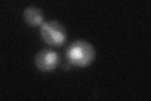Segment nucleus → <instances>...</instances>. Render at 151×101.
<instances>
[{
  "instance_id": "4",
  "label": "nucleus",
  "mask_w": 151,
  "mask_h": 101,
  "mask_svg": "<svg viewBox=\"0 0 151 101\" xmlns=\"http://www.w3.org/2000/svg\"><path fill=\"white\" fill-rule=\"evenodd\" d=\"M24 21L30 27L41 26L44 23V14L39 8L31 6L26 8L23 13Z\"/></svg>"
},
{
  "instance_id": "5",
  "label": "nucleus",
  "mask_w": 151,
  "mask_h": 101,
  "mask_svg": "<svg viewBox=\"0 0 151 101\" xmlns=\"http://www.w3.org/2000/svg\"><path fill=\"white\" fill-rule=\"evenodd\" d=\"M69 66V65H63V69L64 70H65V71L68 70L69 68V66Z\"/></svg>"
},
{
  "instance_id": "2",
  "label": "nucleus",
  "mask_w": 151,
  "mask_h": 101,
  "mask_svg": "<svg viewBox=\"0 0 151 101\" xmlns=\"http://www.w3.org/2000/svg\"><path fill=\"white\" fill-rule=\"evenodd\" d=\"M40 34L44 42L51 46H63L67 40L65 28L56 20H49L42 23Z\"/></svg>"
},
{
  "instance_id": "3",
  "label": "nucleus",
  "mask_w": 151,
  "mask_h": 101,
  "mask_svg": "<svg viewBox=\"0 0 151 101\" xmlns=\"http://www.w3.org/2000/svg\"><path fill=\"white\" fill-rule=\"evenodd\" d=\"M60 56L58 52L50 49L39 51L35 57V65L38 70L42 72H50L58 66Z\"/></svg>"
},
{
  "instance_id": "1",
  "label": "nucleus",
  "mask_w": 151,
  "mask_h": 101,
  "mask_svg": "<svg viewBox=\"0 0 151 101\" xmlns=\"http://www.w3.org/2000/svg\"><path fill=\"white\" fill-rule=\"evenodd\" d=\"M65 56L70 65L78 68H85L90 65L95 59L96 52L90 43L78 40L68 46Z\"/></svg>"
}]
</instances>
